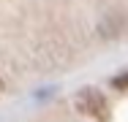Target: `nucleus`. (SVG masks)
Here are the masks:
<instances>
[{"instance_id":"nucleus-2","label":"nucleus","mask_w":128,"mask_h":122,"mask_svg":"<svg viewBox=\"0 0 128 122\" xmlns=\"http://www.w3.org/2000/svg\"><path fill=\"white\" fill-rule=\"evenodd\" d=\"M112 87H114V90H128V73L114 76V79H112Z\"/></svg>"},{"instance_id":"nucleus-3","label":"nucleus","mask_w":128,"mask_h":122,"mask_svg":"<svg viewBox=\"0 0 128 122\" xmlns=\"http://www.w3.org/2000/svg\"><path fill=\"white\" fill-rule=\"evenodd\" d=\"M0 90H3V79H0Z\"/></svg>"},{"instance_id":"nucleus-1","label":"nucleus","mask_w":128,"mask_h":122,"mask_svg":"<svg viewBox=\"0 0 128 122\" xmlns=\"http://www.w3.org/2000/svg\"><path fill=\"white\" fill-rule=\"evenodd\" d=\"M76 109L84 117H93V120H98V122L109 120V103H106L104 92H98L96 87H87V90H82L76 95Z\"/></svg>"}]
</instances>
